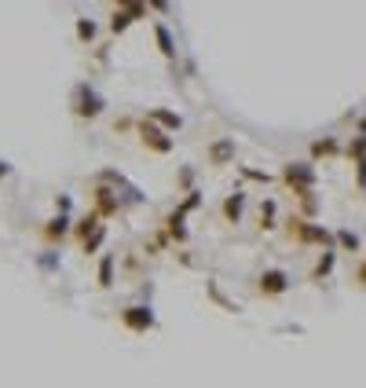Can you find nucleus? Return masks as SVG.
Returning <instances> with one entry per match:
<instances>
[{"label":"nucleus","mask_w":366,"mask_h":388,"mask_svg":"<svg viewBox=\"0 0 366 388\" xmlns=\"http://www.w3.org/2000/svg\"><path fill=\"white\" fill-rule=\"evenodd\" d=\"M103 106H106V99L92 89L88 81H81L77 89H74V96H70V110H74V118H81V121L99 118V114H103Z\"/></svg>","instance_id":"1"},{"label":"nucleus","mask_w":366,"mask_h":388,"mask_svg":"<svg viewBox=\"0 0 366 388\" xmlns=\"http://www.w3.org/2000/svg\"><path fill=\"white\" fill-rule=\"evenodd\" d=\"M282 183L293 190V198H300V194L315 190L319 172H315V165H311V161H290V165H282Z\"/></svg>","instance_id":"2"},{"label":"nucleus","mask_w":366,"mask_h":388,"mask_svg":"<svg viewBox=\"0 0 366 388\" xmlns=\"http://www.w3.org/2000/svg\"><path fill=\"white\" fill-rule=\"evenodd\" d=\"M118 190L121 187H114V183L92 180V209L99 212L103 220H110V217H118V212H125V198H121Z\"/></svg>","instance_id":"3"},{"label":"nucleus","mask_w":366,"mask_h":388,"mask_svg":"<svg viewBox=\"0 0 366 388\" xmlns=\"http://www.w3.org/2000/svg\"><path fill=\"white\" fill-rule=\"evenodd\" d=\"M136 132H139V143H143L147 150H154V154H172V147H176L172 132H165V128H161L158 121H150V118H143V121L136 125Z\"/></svg>","instance_id":"4"},{"label":"nucleus","mask_w":366,"mask_h":388,"mask_svg":"<svg viewBox=\"0 0 366 388\" xmlns=\"http://www.w3.org/2000/svg\"><path fill=\"white\" fill-rule=\"evenodd\" d=\"M121 326L128 333H150V330L158 326V315H154V308H150V304H128L121 312Z\"/></svg>","instance_id":"5"},{"label":"nucleus","mask_w":366,"mask_h":388,"mask_svg":"<svg viewBox=\"0 0 366 388\" xmlns=\"http://www.w3.org/2000/svg\"><path fill=\"white\" fill-rule=\"evenodd\" d=\"M286 290H290V275L282 268H268V271H261V278H256V293L268 297V300L282 297Z\"/></svg>","instance_id":"6"},{"label":"nucleus","mask_w":366,"mask_h":388,"mask_svg":"<svg viewBox=\"0 0 366 388\" xmlns=\"http://www.w3.org/2000/svg\"><path fill=\"white\" fill-rule=\"evenodd\" d=\"M67 234H74V220H70V212H55V217L40 227V239H45L48 246H62V239Z\"/></svg>","instance_id":"7"},{"label":"nucleus","mask_w":366,"mask_h":388,"mask_svg":"<svg viewBox=\"0 0 366 388\" xmlns=\"http://www.w3.org/2000/svg\"><path fill=\"white\" fill-rule=\"evenodd\" d=\"M205 158H209V165H217V169L234 165V139H217V143H209Z\"/></svg>","instance_id":"8"},{"label":"nucleus","mask_w":366,"mask_h":388,"mask_svg":"<svg viewBox=\"0 0 366 388\" xmlns=\"http://www.w3.org/2000/svg\"><path fill=\"white\" fill-rule=\"evenodd\" d=\"M333 268H337V246H330V249L319 253V261H315V268H311V283H326V278L333 275Z\"/></svg>","instance_id":"9"},{"label":"nucleus","mask_w":366,"mask_h":388,"mask_svg":"<svg viewBox=\"0 0 366 388\" xmlns=\"http://www.w3.org/2000/svg\"><path fill=\"white\" fill-rule=\"evenodd\" d=\"M147 118H150V121H158V125L165 128V132H172V136H176L180 128H183V118H180L176 110H165V106H150Z\"/></svg>","instance_id":"10"},{"label":"nucleus","mask_w":366,"mask_h":388,"mask_svg":"<svg viewBox=\"0 0 366 388\" xmlns=\"http://www.w3.org/2000/svg\"><path fill=\"white\" fill-rule=\"evenodd\" d=\"M220 212H224V220H227V224H239V220H242V212H246V194H242V190L227 194L224 205H220Z\"/></svg>","instance_id":"11"},{"label":"nucleus","mask_w":366,"mask_h":388,"mask_svg":"<svg viewBox=\"0 0 366 388\" xmlns=\"http://www.w3.org/2000/svg\"><path fill=\"white\" fill-rule=\"evenodd\" d=\"M154 45H158V52L168 62H176V40H172V30L165 23H154Z\"/></svg>","instance_id":"12"},{"label":"nucleus","mask_w":366,"mask_h":388,"mask_svg":"<svg viewBox=\"0 0 366 388\" xmlns=\"http://www.w3.org/2000/svg\"><path fill=\"white\" fill-rule=\"evenodd\" d=\"M183 220H187V212L176 205V212H168V217H165V231H168V239L172 242H187V227H183Z\"/></svg>","instance_id":"13"},{"label":"nucleus","mask_w":366,"mask_h":388,"mask_svg":"<svg viewBox=\"0 0 366 388\" xmlns=\"http://www.w3.org/2000/svg\"><path fill=\"white\" fill-rule=\"evenodd\" d=\"M99 224H103V217H99L96 209H88V217H81V220L74 224V239H77V242H84V239H88V234L99 227Z\"/></svg>","instance_id":"14"},{"label":"nucleus","mask_w":366,"mask_h":388,"mask_svg":"<svg viewBox=\"0 0 366 388\" xmlns=\"http://www.w3.org/2000/svg\"><path fill=\"white\" fill-rule=\"evenodd\" d=\"M99 290H110L114 286V253H103L99 256Z\"/></svg>","instance_id":"15"},{"label":"nucleus","mask_w":366,"mask_h":388,"mask_svg":"<svg viewBox=\"0 0 366 388\" xmlns=\"http://www.w3.org/2000/svg\"><path fill=\"white\" fill-rule=\"evenodd\" d=\"M136 23V15L132 11H128V8H114V15H110V33L114 37H121L128 26H132Z\"/></svg>","instance_id":"16"},{"label":"nucleus","mask_w":366,"mask_h":388,"mask_svg":"<svg viewBox=\"0 0 366 388\" xmlns=\"http://www.w3.org/2000/svg\"><path fill=\"white\" fill-rule=\"evenodd\" d=\"M205 293H209V300H212L217 308H224V312H231V315H239V312H242L239 304H234V300H227V297L220 293V286H217V283H205Z\"/></svg>","instance_id":"17"},{"label":"nucleus","mask_w":366,"mask_h":388,"mask_svg":"<svg viewBox=\"0 0 366 388\" xmlns=\"http://www.w3.org/2000/svg\"><path fill=\"white\" fill-rule=\"evenodd\" d=\"M278 227V205L275 198H264L261 202V231H275Z\"/></svg>","instance_id":"18"},{"label":"nucleus","mask_w":366,"mask_h":388,"mask_svg":"<svg viewBox=\"0 0 366 388\" xmlns=\"http://www.w3.org/2000/svg\"><path fill=\"white\" fill-rule=\"evenodd\" d=\"M337 154H341V143H337V139H330V136L311 143V158H315V161H319V158H337Z\"/></svg>","instance_id":"19"},{"label":"nucleus","mask_w":366,"mask_h":388,"mask_svg":"<svg viewBox=\"0 0 366 388\" xmlns=\"http://www.w3.org/2000/svg\"><path fill=\"white\" fill-rule=\"evenodd\" d=\"M103 242H106V227L99 224V227H96V231L88 234V239L81 242V253H84V256H96V253L103 249Z\"/></svg>","instance_id":"20"},{"label":"nucleus","mask_w":366,"mask_h":388,"mask_svg":"<svg viewBox=\"0 0 366 388\" xmlns=\"http://www.w3.org/2000/svg\"><path fill=\"white\" fill-rule=\"evenodd\" d=\"M344 158H348V161L366 158V132H355V136H352V143L344 147Z\"/></svg>","instance_id":"21"},{"label":"nucleus","mask_w":366,"mask_h":388,"mask_svg":"<svg viewBox=\"0 0 366 388\" xmlns=\"http://www.w3.org/2000/svg\"><path fill=\"white\" fill-rule=\"evenodd\" d=\"M74 33H77V40H81V45H92V40H96V23H92V18H77V26H74Z\"/></svg>","instance_id":"22"},{"label":"nucleus","mask_w":366,"mask_h":388,"mask_svg":"<svg viewBox=\"0 0 366 388\" xmlns=\"http://www.w3.org/2000/svg\"><path fill=\"white\" fill-rule=\"evenodd\" d=\"M337 249H344V253H359V234L348 231V227H341V231H337Z\"/></svg>","instance_id":"23"},{"label":"nucleus","mask_w":366,"mask_h":388,"mask_svg":"<svg viewBox=\"0 0 366 388\" xmlns=\"http://www.w3.org/2000/svg\"><path fill=\"white\" fill-rule=\"evenodd\" d=\"M300 212H304V217H315L319 212V198H315V190H308V194H300Z\"/></svg>","instance_id":"24"},{"label":"nucleus","mask_w":366,"mask_h":388,"mask_svg":"<svg viewBox=\"0 0 366 388\" xmlns=\"http://www.w3.org/2000/svg\"><path fill=\"white\" fill-rule=\"evenodd\" d=\"M239 172H242V180H253V183H271V176H268V172H261V169L239 165Z\"/></svg>","instance_id":"25"},{"label":"nucleus","mask_w":366,"mask_h":388,"mask_svg":"<svg viewBox=\"0 0 366 388\" xmlns=\"http://www.w3.org/2000/svg\"><path fill=\"white\" fill-rule=\"evenodd\" d=\"M59 264H62L59 253H40V256H37V268H40V271H59Z\"/></svg>","instance_id":"26"},{"label":"nucleus","mask_w":366,"mask_h":388,"mask_svg":"<svg viewBox=\"0 0 366 388\" xmlns=\"http://www.w3.org/2000/svg\"><path fill=\"white\" fill-rule=\"evenodd\" d=\"M198 205H202V190H195V187H190V190H187V198L180 202V209H183V212H195Z\"/></svg>","instance_id":"27"},{"label":"nucleus","mask_w":366,"mask_h":388,"mask_svg":"<svg viewBox=\"0 0 366 388\" xmlns=\"http://www.w3.org/2000/svg\"><path fill=\"white\" fill-rule=\"evenodd\" d=\"M352 165H355V187L366 190V158H359V161H352Z\"/></svg>","instance_id":"28"},{"label":"nucleus","mask_w":366,"mask_h":388,"mask_svg":"<svg viewBox=\"0 0 366 388\" xmlns=\"http://www.w3.org/2000/svg\"><path fill=\"white\" fill-rule=\"evenodd\" d=\"M176 183H180L183 190H190V183H195V169H180V176H176Z\"/></svg>","instance_id":"29"},{"label":"nucleus","mask_w":366,"mask_h":388,"mask_svg":"<svg viewBox=\"0 0 366 388\" xmlns=\"http://www.w3.org/2000/svg\"><path fill=\"white\" fill-rule=\"evenodd\" d=\"M147 4H150V11H158V15H168L172 0H147Z\"/></svg>","instance_id":"30"},{"label":"nucleus","mask_w":366,"mask_h":388,"mask_svg":"<svg viewBox=\"0 0 366 388\" xmlns=\"http://www.w3.org/2000/svg\"><path fill=\"white\" fill-rule=\"evenodd\" d=\"M70 194H59V198H55V212H70Z\"/></svg>","instance_id":"31"},{"label":"nucleus","mask_w":366,"mask_h":388,"mask_svg":"<svg viewBox=\"0 0 366 388\" xmlns=\"http://www.w3.org/2000/svg\"><path fill=\"white\" fill-rule=\"evenodd\" d=\"M355 278H359V286L366 290V261H362V268H359V275H355Z\"/></svg>","instance_id":"32"},{"label":"nucleus","mask_w":366,"mask_h":388,"mask_svg":"<svg viewBox=\"0 0 366 388\" xmlns=\"http://www.w3.org/2000/svg\"><path fill=\"white\" fill-rule=\"evenodd\" d=\"M136 0H114V8H132Z\"/></svg>","instance_id":"33"},{"label":"nucleus","mask_w":366,"mask_h":388,"mask_svg":"<svg viewBox=\"0 0 366 388\" xmlns=\"http://www.w3.org/2000/svg\"><path fill=\"white\" fill-rule=\"evenodd\" d=\"M8 172H11V165H4V161H0V180H4V176H8Z\"/></svg>","instance_id":"34"}]
</instances>
